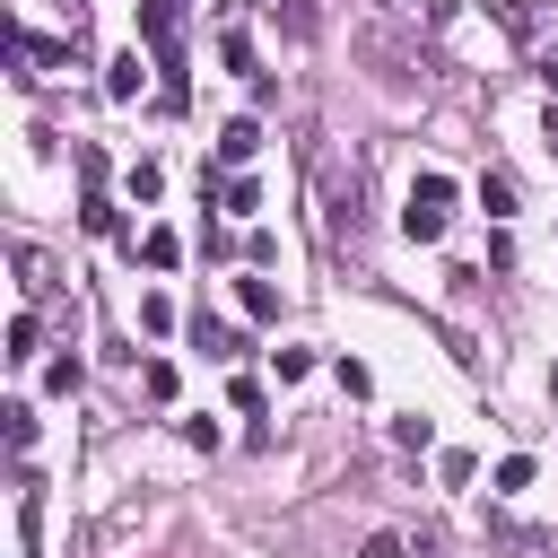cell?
<instances>
[{
    "label": "cell",
    "instance_id": "cell-12",
    "mask_svg": "<svg viewBox=\"0 0 558 558\" xmlns=\"http://www.w3.org/2000/svg\"><path fill=\"white\" fill-rule=\"evenodd\" d=\"M78 375H87L78 357H52V366H44V392H78Z\"/></svg>",
    "mask_w": 558,
    "mask_h": 558
},
{
    "label": "cell",
    "instance_id": "cell-8",
    "mask_svg": "<svg viewBox=\"0 0 558 558\" xmlns=\"http://www.w3.org/2000/svg\"><path fill=\"white\" fill-rule=\"evenodd\" d=\"M244 314L270 323V314H279V288H270V279H244Z\"/></svg>",
    "mask_w": 558,
    "mask_h": 558
},
{
    "label": "cell",
    "instance_id": "cell-4",
    "mask_svg": "<svg viewBox=\"0 0 558 558\" xmlns=\"http://www.w3.org/2000/svg\"><path fill=\"white\" fill-rule=\"evenodd\" d=\"M192 340H201L209 357H235V349H244V340H235V331H227L218 314H192Z\"/></svg>",
    "mask_w": 558,
    "mask_h": 558
},
{
    "label": "cell",
    "instance_id": "cell-16",
    "mask_svg": "<svg viewBox=\"0 0 558 558\" xmlns=\"http://www.w3.org/2000/svg\"><path fill=\"white\" fill-rule=\"evenodd\" d=\"M357 558H401V532H375V541H366Z\"/></svg>",
    "mask_w": 558,
    "mask_h": 558
},
{
    "label": "cell",
    "instance_id": "cell-15",
    "mask_svg": "<svg viewBox=\"0 0 558 558\" xmlns=\"http://www.w3.org/2000/svg\"><path fill=\"white\" fill-rule=\"evenodd\" d=\"M392 445L401 453H427V418H392Z\"/></svg>",
    "mask_w": 558,
    "mask_h": 558
},
{
    "label": "cell",
    "instance_id": "cell-9",
    "mask_svg": "<svg viewBox=\"0 0 558 558\" xmlns=\"http://www.w3.org/2000/svg\"><path fill=\"white\" fill-rule=\"evenodd\" d=\"M279 26H288V35H314L323 9H314V0H279Z\"/></svg>",
    "mask_w": 558,
    "mask_h": 558
},
{
    "label": "cell",
    "instance_id": "cell-6",
    "mask_svg": "<svg viewBox=\"0 0 558 558\" xmlns=\"http://www.w3.org/2000/svg\"><path fill=\"white\" fill-rule=\"evenodd\" d=\"M105 96H140V52H122V61H105Z\"/></svg>",
    "mask_w": 558,
    "mask_h": 558
},
{
    "label": "cell",
    "instance_id": "cell-11",
    "mask_svg": "<svg viewBox=\"0 0 558 558\" xmlns=\"http://www.w3.org/2000/svg\"><path fill=\"white\" fill-rule=\"evenodd\" d=\"M78 218H87V235H113V227H122V218H113V201H105V192H87V209H78Z\"/></svg>",
    "mask_w": 558,
    "mask_h": 558
},
{
    "label": "cell",
    "instance_id": "cell-2",
    "mask_svg": "<svg viewBox=\"0 0 558 558\" xmlns=\"http://www.w3.org/2000/svg\"><path fill=\"white\" fill-rule=\"evenodd\" d=\"M445 218H453V183H445V174H418V183H410V201H401V227H410L418 244H436V235H445Z\"/></svg>",
    "mask_w": 558,
    "mask_h": 558
},
{
    "label": "cell",
    "instance_id": "cell-5",
    "mask_svg": "<svg viewBox=\"0 0 558 558\" xmlns=\"http://www.w3.org/2000/svg\"><path fill=\"white\" fill-rule=\"evenodd\" d=\"M17 279H26V296H52V262L35 244H17Z\"/></svg>",
    "mask_w": 558,
    "mask_h": 558
},
{
    "label": "cell",
    "instance_id": "cell-1",
    "mask_svg": "<svg viewBox=\"0 0 558 558\" xmlns=\"http://www.w3.org/2000/svg\"><path fill=\"white\" fill-rule=\"evenodd\" d=\"M323 227H331V244H366V174L357 166H323Z\"/></svg>",
    "mask_w": 558,
    "mask_h": 558
},
{
    "label": "cell",
    "instance_id": "cell-7",
    "mask_svg": "<svg viewBox=\"0 0 558 558\" xmlns=\"http://www.w3.org/2000/svg\"><path fill=\"white\" fill-rule=\"evenodd\" d=\"M174 253H183V244H174L166 227H148V235H140V262H148V270H174Z\"/></svg>",
    "mask_w": 558,
    "mask_h": 558
},
{
    "label": "cell",
    "instance_id": "cell-3",
    "mask_svg": "<svg viewBox=\"0 0 558 558\" xmlns=\"http://www.w3.org/2000/svg\"><path fill=\"white\" fill-rule=\"evenodd\" d=\"M253 148H262V122H253V113H244V122H227V131H218V166H244V157H253Z\"/></svg>",
    "mask_w": 558,
    "mask_h": 558
},
{
    "label": "cell",
    "instance_id": "cell-13",
    "mask_svg": "<svg viewBox=\"0 0 558 558\" xmlns=\"http://www.w3.org/2000/svg\"><path fill=\"white\" fill-rule=\"evenodd\" d=\"M218 201H227V209H262V183H244V174H235V183H218Z\"/></svg>",
    "mask_w": 558,
    "mask_h": 558
},
{
    "label": "cell",
    "instance_id": "cell-14",
    "mask_svg": "<svg viewBox=\"0 0 558 558\" xmlns=\"http://www.w3.org/2000/svg\"><path fill=\"white\" fill-rule=\"evenodd\" d=\"M9 445H17V453L35 445V410H26V401H9Z\"/></svg>",
    "mask_w": 558,
    "mask_h": 558
},
{
    "label": "cell",
    "instance_id": "cell-10",
    "mask_svg": "<svg viewBox=\"0 0 558 558\" xmlns=\"http://www.w3.org/2000/svg\"><path fill=\"white\" fill-rule=\"evenodd\" d=\"M480 209H488V218H506V209H514V183H506V174H488V183H480Z\"/></svg>",
    "mask_w": 558,
    "mask_h": 558
}]
</instances>
